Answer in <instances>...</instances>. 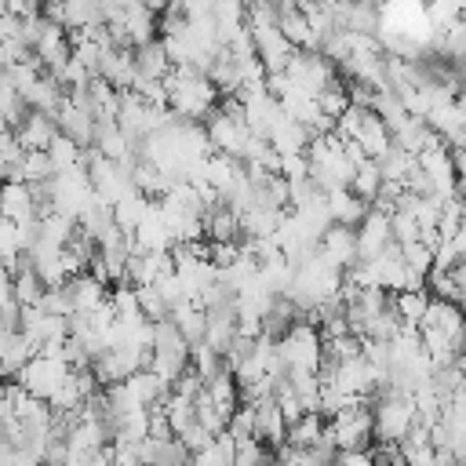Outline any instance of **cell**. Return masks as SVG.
Instances as JSON below:
<instances>
[{
	"label": "cell",
	"instance_id": "1",
	"mask_svg": "<svg viewBox=\"0 0 466 466\" xmlns=\"http://www.w3.org/2000/svg\"><path fill=\"white\" fill-rule=\"evenodd\" d=\"M164 84H167V106L178 116H186V120H208V113L218 106L215 80L204 69L189 66V62L171 66V73L164 76Z\"/></svg>",
	"mask_w": 466,
	"mask_h": 466
},
{
	"label": "cell",
	"instance_id": "2",
	"mask_svg": "<svg viewBox=\"0 0 466 466\" xmlns=\"http://www.w3.org/2000/svg\"><path fill=\"white\" fill-rule=\"evenodd\" d=\"M324 437H328L335 448H364V444L375 437V411H371V404H368V400L346 404L339 415L328 419Z\"/></svg>",
	"mask_w": 466,
	"mask_h": 466
},
{
	"label": "cell",
	"instance_id": "3",
	"mask_svg": "<svg viewBox=\"0 0 466 466\" xmlns=\"http://www.w3.org/2000/svg\"><path fill=\"white\" fill-rule=\"evenodd\" d=\"M375 437L379 441H400L415 426V397L400 390H386L375 404Z\"/></svg>",
	"mask_w": 466,
	"mask_h": 466
},
{
	"label": "cell",
	"instance_id": "4",
	"mask_svg": "<svg viewBox=\"0 0 466 466\" xmlns=\"http://www.w3.org/2000/svg\"><path fill=\"white\" fill-rule=\"evenodd\" d=\"M277 350H280V357H284V364L288 368H320V360H324V339H320V331L313 328V320H299V324H291L280 339H277Z\"/></svg>",
	"mask_w": 466,
	"mask_h": 466
},
{
	"label": "cell",
	"instance_id": "5",
	"mask_svg": "<svg viewBox=\"0 0 466 466\" xmlns=\"http://www.w3.org/2000/svg\"><path fill=\"white\" fill-rule=\"evenodd\" d=\"M73 368H69V360L66 357H47V353H36L33 360H25L22 368H18V382L33 393V397H44V400H51L55 393H58V386L66 382V375H69Z\"/></svg>",
	"mask_w": 466,
	"mask_h": 466
},
{
	"label": "cell",
	"instance_id": "6",
	"mask_svg": "<svg viewBox=\"0 0 466 466\" xmlns=\"http://www.w3.org/2000/svg\"><path fill=\"white\" fill-rule=\"evenodd\" d=\"M284 73L291 76V84H299V87L309 91V95H317L320 87H328V84L335 80L331 58H328L324 51H306V47H295V55H291V62H288Z\"/></svg>",
	"mask_w": 466,
	"mask_h": 466
},
{
	"label": "cell",
	"instance_id": "7",
	"mask_svg": "<svg viewBox=\"0 0 466 466\" xmlns=\"http://www.w3.org/2000/svg\"><path fill=\"white\" fill-rule=\"evenodd\" d=\"M390 240H393L390 211H382V208H368V215L357 222V258H375Z\"/></svg>",
	"mask_w": 466,
	"mask_h": 466
},
{
	"label": "cell",
	"instance_id": "8",
	"mask_svg": "<svg viewBox=\"0 0 466 466\" xmlns=\"http://www.w3.org/2000/svg\"><path fill=\"white\" fill-rule=\"evenodd\" d=\"M33 51H36V58L47 66V73L62 69V66L73 58V44H69V33H66V25L47 18V25L40 29V36H36Z\"/></svg>",
	"mask_w": 466,
	"mask_h": 466
},
{
	"label": "cell",
	"instance_id": "9",
	"mask_svg": "<svg viewBox=\"0 0 466 466\" xmlns=\"http://www.w3.org/2000/svg\"><path fill=\"white\" fill-rule=\"evenodd\" d=\"M55 120H58V131H66V135L76 138L80 146H95V135H98V116H95V109L76 106V102L66 98V102L58 106Z\"/></svg>",
	"mask_w": 466,
	"mask_h": 466
},
{
	"label": "cell",
	"instance_id": "10",
	"mask_svg": "<svg viewBox=\"0 0 466 466\" xmlns=\"http://www.w3.org/2000/svg\"><path fill=\"white\" fill-rule=\"evenodd\" d=\"M419 328H437V331H448V335H455V339L462 342V339H466V313H462L459 302L437 295V299H430V306H426Z\"/></svg>",
	"mask_w": 466,
	"mask_h": 466
},
{
	"label": "cell",
	"instance_id": "11",
	"mask_svg": "<svg viewBox=\"0 0 466 466\" xmlns=\"http://www.w3.org/2000/svg\"><path fill=\"white\" fill-rule=\"evenodd\" d=\"M284 116H288V113H284L280 98H273L269 91H262V95H255V98H244V120H248V127H251L255 135H262V138H269V131H273Z\"/></svg>",
	"mask_w": 466,
	"mask_h": 466
},
{
	"label": "cell",
	"instance_id": "12",
	"mask_svg": "<svg viewBox=\"0 0 466 466\" xmlns=\"http://www.w3.org/2000/svg\"><path fill=\"white\" fill-rule=\"evenodd\" d=\"M55 135H58V120L40 109H29L15 127V138L22 142V149H47L55 142Z\"/></svg>",
	"mask_w": 466,
	"mask_h": 466
},
{
	"label": "cell",
	"instance_id": "13",
	"mask_svg": "<svg viewBox=\"0 0 466 466\" xmlns=\"http://www.w3.org/2000/svg\"><path fill=\"white\" fill-rule=\"evenodd\" d=\"M320 251L335 262V266H353L357 262V226H346V222H331L324 233H320Z\"/></svg>",
	"mask_w": 466,
	"mask_h": 466
},
{
	"label": "cell",
	"instance_id": "14",
	"mask_svg": "<svg viewBox=\"0 0 466 466\" xmlns=\"http://www.w3.org/2000/svg\"><path fill=\"white\" fill-rule=\"evenodd\" d=\"M98 76H106L113 87H131L135 76H138V66H135V47H106L102 51V66H98Z\"/></svg>",
	"mask_w": 466,
	"mask_h": 466
},
{
	"label": "cell",
	"instance_id": "15",
	"mask_svg": "<svg viewBox=\"0 0 466 466\" xmlns=\"http://www.w3.org/2000/svg\"><path fill=\"white\" fill-rule=\"evenodd\" d=\"M0 215L25 222V218H40L36 215V197H33V182H0Z\"/></svg>",
	"mask_w": 466,
	"mask_h": 466
},
{
	"label": "cell",
	"instance_id": "16",
	"mask_svg": "<svg viewBox=\"0 0 466 466\" xmlns=\"http://www.w3.org/2000/svg\"><path fill=\"white\" fill-rule=\"evenodd\" d=\"M255 437L258 441H269L273 448L284 444V437H288V422H284L280 404H277L273 393H266V397L255 400Z\"/></svg>",
	"mask_w": 466,
	"mask_h": 466
},
{
	"label": "cell",
	"instance_id": "17",
	"mask_svg": "<svg viewBox=\"0 0 466 466\" xmlns=\"http://www.w3.org/2000/svg\"><path fill=\"white\" fill-rule=\"evenodd\" d=\"M120 22L127 29V44L131 47H142L149 40H157V11L146 7L142 0H131L124 11H120Z\"/></svg>",
	"mask_w": 466,
	"mask_h": 466
},
{
	"label": "cell",
	"instance_id": "18",
	"mask_svg": "<svg viewBox=\"0 0 466 466\" xmlns=\"http://www.w3.org/2000/svg\"><path fill=\"white\" fill-rule=\"evenodd\" d=\"M135 66H138V76H149V80H164L171 73V55L164 47V40H149L142 47H135Z\"/></svg>",
	"mask_w": 466,
	"mask_h": 466
},
{
	"label": "cell",
	"instance_id": "19",
	"mask_svg": "<svg viewBox=\"0 0 466 466\" xmlns=\"http://www.w3.org/2000/svg\"><path fill=\"white\" fill-rule=\"evenodd\" d=\"M353 138H357V142L364 146V153H368V157H375V160H379V157H382V153L393 146L390 124H386V120H382L375 109H368V116H364V124H360V131H357Z\"/></svg>",
	"mask_w": 466,
	"mask_h": 466
},
{
	"label": "cell",
	"instance_id": "20",
	"mask_svg": "<svg viewBox=\"0 0 466 466\" xmlns=\"http://www.w3.org/2000/svg\"><path fill=\"white\" fill-rule=\"evenodd\" d=\"M269 146L284 157V153H306V146H309V127L302 124V120H295V116H284L273 131H269Z\"/></svg>",
	"mask_w": 466,
	"mask_h": 466
},
{
	"label": "cell",
	"instance_id": "21",
	"mask_svg": "<svg viewBox=\"0 0 466 466\" xmlns=\"http://www.w3.org/2000/svg\"><path fill=\"white\" fill-rule=\"evenodd\" d=\"M66 288H69V299H73V306L76 309H91V306H98V302H106L109 299V291H106V280L102 277H95V273H76V277H69L66 280Z\"/></svg>",
	"mask_w": 466,
	"mask_h": 466
},
{
	"label": "cell",
	"instance_id": "22",
	"mask_svg": "<svg viewBox=\"0 0 466 466\" xmlns=\"http://www.w3.org/2000/svg\"><path fill=\"white\" fill-rule=\"evenodd\" d=\"M328 208H331V218H335V222H346V226H357V222L368 215V200L357 197L350 186L331 189V193H328Z\"/></svg>",
	"mask_w": 466,
	"mask_h": 466
},
{
	"label": "cell",
	"instance_id": "23",
	"mask_svg": "<svg viewBox=\"0 0 466 466\" xmlns=\"http://www.w3.org/2000/svg\"><path fill=\"white\" fill-rule=\"evenodd\" d=\"M62 102H66V87H62L51 73H47V76H40V80L25 91V106H29V109H40V113H51V116L58 113V106H62Z\"/></svg>",
	"mask_w": 466,
	"mask_h": 466
},
{
	"label": "cell",
	"instance_id": "24",
	"mask_svg": "<svg viewBox=\"0 0 466 466\" xmlns=\"http://www.w3.org/2000/svg\"><path fill=\"white\" fill-rule=\"evenodd\" d=\"M127 386H131V393H135V400L138 404H157V400H164L167 393H171V386L153 371V368H138V371H131L127 375Z\"/></svg>",
	"mask_w": 466,
	"mask_h": 466
},
{
	"label": "cell",
	"instance_id": "25",
	"mask_svg": "<svg viewBox=\"0 0 466 466\" xmlns=\"http://www.w3.org/2000/svg\"><path fill=\"white\" fill-rule=\"evenodd\" d=\"M204 233L211 240H237L240 233V215L229 208V204H215L208 215H204Z\"/></svg>",
	"mask_w": 466,
	"mask_h": 466
},
{
	"label": "cell",
	"instance_id": "26",
	"mask_svg": "<svg viewBox=\"0 0 466 466\" xmlns=\"http://www.w3.org/2000/svg\"><path fill=\"white\" fill-rule=\"evenodd\" d=\"M73 229H76V218H73V215H66V211H47V215H40V237H36V240H47V244H55V248H66L69 237H73Z\"/></svg>",
	"mask_w": 466,
	"mask_h": 466
},
{
	"label": "cell",
	"instance_id": "27",
	"mask_svg": "<svg viewBox=\"0 0 466 466\" xmlns=\"http://www.w3.org/2000/svg\"><path fill=\"white\" fill-rule=\"evenodd\" d=\"M415 167H419V160H415V153H408L404 146H390V149L379 157V171H382V178H393V182H404Z\"/></svg>",
	"mask_w": 466,
	"mask_h": 466
},
{
	"label": "cell",
	"instance_id": "28",
	"mask_svg": "<svg viewBox=\"0 0 466 466\" xmlns=\"http://www.w3.org/2000/svg\"><path fill=\"white\" fill-rule=\"evenodd\" d=\"M324 426H320V411H302L295 422H288V444H299V448H313L320 441Z\"/></svg>",
	"mask_w": 466,
	"mask_h": 466
},
{
	"label": "cell",
	"instance_id": "29",
	"mask_svg": "<svg viewBox=\"0 0 466 466\" xmlns=\"http://www.w3.org/2000/svg\"><path fill=\"white\" fill-rule=\"evenodd\" d=\"M44 291H47V284L40 280V273L33 269V262H25V266L15 269V299H18V306H33V302H40Z\"/></svg>",
	"mask_w": 466,
	"mask_h": 466
},
{
	"label": "cell",
	"instance_id": "30",
	"mask_svg": "<svg viewBox=\"0 0 466 466\" xmlns=\"http://www.w3.org/2000/svg\"><path fill=\"white\" fill-rule=\"evenodd\" d=\"M393 306H397V313H400L404 324H415L419 328V320H422V313L430 306V295H426V288H404V291L393 295Z\"/></svg>",
	"mask_w": 466,
	"mask_h": 466
},
{
	"label": "cell",
	"instance_id": "31",
	"mask_svg": "<svg viewBox=\"0 0 466 466\" xmlns=\"http://www.w3.org/2000/svg\"><path fill=\"white\" fill-rule=\"evenodd\" d=\"M95 22H106L98 0H66V18H62L66 29H84V25H95Z\"/></svg>",
	"mask_w": 466,
	"mask_h": 466
},
{
	"label": "cell",
	"instance_id": "32",
	"mask_svg": "<svg viewBox=\"0 0 466 466\" xmlns=\"http://www.w3.org/2000/svg\"><path fill=\"white\" fill-rule=\"evenodd\" d=\"M47 153H51V160H55V171H66V167L84 164V146H80L76 138H69L66 131L55 135V142L47 146Z\"/></svg>",
	"mask_w": 466,
	"mask_h": 466
},
{
	"label": "cell",
	"instance_id": "33",
	"mask_svg": "<svg viewBox=\"0 0 466 466\" xmlns=\"http://www.w3.org/2000/svg\"><path fill=\"white\" fill-rule=\"evenodd\" d=\"M379 186H382V171H379V160H375V157H368V160H364V164L353 171V182H350V189L371 204V200H375V193H379Z\"/></svg>",
	"mask_w": 466,
	"mask_h": 466
},
{
	"label": "cell",
	"instance_id": "34",
	"mask_svg": "<svg viewBox=\"0 0 466 466\" xmlns=\"http://www.w3.org/2000/svg\"><path fill=\"white\" fill-rule=\"evenodd\" d=\"M22 171H25V182H47L55 175V160L47 149H25Z\"/></svg>",
	"mask_w": 466,
	"mask_h": 466
},
{
	"label": "cell",
	"instance_id": "35",
	"mask_svg": "<svg viewBox=\"0 0 466 466\" xmlns=\"http://www.w3.org/2000/svg\"><path fill=\"white\" fill-rule=\"evenodd\" d=\"M317 106H320L324 113L339 116V113H342V109L350 106V87H346V84H342V80L335 76V80H331L328 87H320V91H317Z\"/></svg>",
	"mask_w": 466,
	"mask_h": 466
},
{
	"label": "cell",
	"instance_id": "36",
	"mask_svg": "<svg viewBox=\"0 0 466 466\" xmlns=\"http://www.w3.org/2000/svg\"><path fill=\"white\" fill-rule=\"evenodd\" d=\"M390 229H393V240H397V244H408V240H419V237H422L419 218H415L411 211H404V208H397V211L390 215Z\"/></svg>",
	"mask_w": 466,
	"mask_h": 466
},
{
	"label": "cell",
	"instance_id": "37",
	"mask_svg": "<svg viewBox=\"0 0 466 466\" xmlns=\"http://www.w3.org/2000/svg\"><path fill=\"white\" fill-rule=\"evenodd\" d=\"M400 255H404V262H408L411 269H419V273H430V269H433V248H430L422 237L400 244Z\"/></svg>",
	"mask_w": 466,
	"mask_h": 466
},
{
	"label": "cell",
	"instance_id": "38",
	"mask_svg": "<svg viewBox=\"0 0 466 466\" xmlns=\"http://www.w3.org/2000/svg\"><path fill=\"white\" fill-rule=\"evenodd\" d=\"M135 291H138V306H142V313H146L149 320H160V317L171 313L167 302H164V295L157 291V284H138Z\"/></svg>",
	"mask_w": 466,
	"mask_h": 466
},
{
	"label": "cell",
	"instance_id": "39",
	"mask_svg": "<svg viewBox=\"0 0 466 466\" xmlns=\"http://www.w3.org/2000/svg\"><path fill=\"white\" fill-rule=\"evenodd\" d=\"M40 306H44V313H58V317H69V313L76 309L73 299H69V288H66V284L47 288V291L40 295Z\"/></svg>",
	"mask_w": 466,
	"mask_h": 466
},
{
	"label": "cell",
	"instance_id": "40",
	"mask_svg": "<svg viewBox=\"0 0 466 466\" xmlns=\"http://www.w3.org/2000/svg\"><path fill=\"white\" fill-rule=\"evenodd\" d=\"M51 76H55V80H58L62 87H80V84H87V80H91L95 73H91V69H87V66H84L80 58H69V62H66L62 69H55Z\"/></svg>",
	"mask_w": 466,
	"mask_h": 466
},
{
	"label": "cell",
	"instance_id": "41",
	"mask_svg": "<svg viewBox=\"0 0 466 466\" xmlns=\"http://www.w3.org/2000/svg\"><path fill=\"white\" fill-rule=\"evenodd\" d=\"M364 116H368V109H364V106H357V102H350V106H346V109L335 116V131H339L342 138H353V135L360 131Z\"/></svg>",
	"mask_w": 466,
	"mask_h": 466
},
{
	"label": "cell",
	"instance_id": "42",
	"mask_svg": "<svg viewBox=\"0 0 466 466\" xmlns=\"http://www.w3.org/2000/svg\"><path fill=\"white\" fill-rule=\"evenodd\" d=\"M280 175H284L288 182L309 178V157H306V153H284V157H280Z\"/></svg>",
	"mask_w": 466,
	"mask_h": 466
},
{
	"label": "cell",
	"instance_id": "43",
	"mask_svg": "<svg viewBox=\"0 0 466 466\" xmlns=\"http://www.w3.org/2000/svg\"><path fill=\"white\" fill-rule=\"evenodd\" d=\"M262 459H269V451L262 448L258 437L237 441V451H233V462H237V466H251V462H262Z\"/></svg>",
	"mask_w": 466,
	"mask_h": 466
},
{
	"label": "cell",
	"instance_id": "44",
	"mask_svg": "<svg viewBox=\"0 0 466 466\" xmlns=\"http://www.w3.org/2000/svg\"><path fill=\"white\" fill-rule=\"evenodd\" d=\"M237 255H240V244H237V240H211V262H215L218 269L229 266Z\"/></svg>",
	"mask_w": 466,
	"mask_h": 466
},
{
	"label": "cell",
	"instance_id": "45",
	"mask_svg": "<svg viewBox=\"0 0 466 466\" xmlns=\"http://www.w3.org/2000/svg\"><path fill=\"white\" fill-rule=\"evenodd\" d=\"M455 364H459V371H462V382H466V353H459V360H455Z\"/></svg>",
	"mask_w": 466,
	"mask_h": 466
},
{
	"label": "cell",
	"instance_id": "46",
	"mask_svg": "<svg viewBox=\"0 0 466 466\" xmlns=\"http://www.w3.org/2000/svg\"><path fill=\"white\" fill-rule=\"evenodd\" d=\"M4 390H7V382H4V375H0V397H4Z\"/></svg>",
	"mask_w": 466,
	"mask_h": 466
},
{
	"label": "cell",
	"instance_id": "47",
	"mask_svg": "<svg viewBox=\"0 0 466 466\" xmlns=\"http://www.w3.org/2000/svg\"><path fill=\"white\" fill-rule=\"evenodd\" d=\"M167 4H178V7H182V0H167Z\"/></svg>",
	"mask_w": 466,
	"mask_h": 466
}]
</instances>
